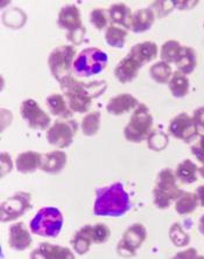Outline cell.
I'll list each match as a JSON object with an SVG mask.
<instances>
[{"label":"cell","instance_id":"obj_23","mask_svg":"<svg viewBox=\"0 0 204 259\" xmlns=\"http://www.w3.org/2000/svg\"><path fill=\"white\" fill-rule=\"evenodd\" d=\"M196 65H197V54H196V51L190 46L182 45L179 58L175 61L177 71L188 75V74H191L195 71Z\"/></svg>","mask_w":204,"mask_h":259},{"label":"cell","instance_id":"obj_29","mask_svg":"<svg viewBox=\"0 0 204 259\" xmlns=\"http://www.w3.org/2000/svg\"><path fill=\"white\" fill-rule=\"evenodd\" d=\"M127 29L117 25H110L105 31V41L109 46L113 48H122L125 46Z\"/></svg>","mask_w":204,"mask_h":259},{"label":"cell","instance_id":"obj_26","mask_svg":"<svg viewBox=\"0 0 204 259\" xmlns=\"http://www.w3.org/2000/svg\"><path fill=\"white\" fill-rule=\"evenodd\" d=\"M176 179L182 182L183 184H191L197 181L198 175V166L189 158H185L182 162H180L175 170Z\"/></svg>","mask_w":204,"mask_h":259},{"label":"cell","instance_id":"obj_33","mask_svg":"<svg viewBox=\"0 0 204 259\" xmlns=\"http://www.w3.org/2000/svg\"><path fill=\"white\" fill-rule=\"evenodd\" d=\"M147 147L153 151H162L169 144V136L160 129H153L147 138Z\"/></svg>","mask_w":204,"mask_h":259},{"label":"cell","instance_id":"obj_35","mask_svg":"<svg viewBox=\"0 0 204 259\" xmlns=\"http://www.w3.org/2000/svg\"><path fill=\"white\" fill-rule=\"evenodd\" d=\"M89 20L90 23L94 25V27L98 31H102L104 28L109 27V12L107 10L104 9H95L90 12V16H89Z\"/></svg>","mask_w":204,"mask_h":259},{"label":"cell","instance_id":"obj_43","mask_svg":"<svg viewBox=\"0 0 204 259\" xmlns=\"http://www.w3.org/2000/svg\"><path fill=\"white\" fill-rule=\"evenodd\" d=\"M175 3V7H179V10H190L192 9V6H196L197 5V3L196 2H174Z\"/></svg>","mask_w":204,"mask_h":259},{"label":"cell","instance_id":"obj_28","mask_svg":"<svg viewBox=\"0 0 204 259\" xmlns=\"http://www.w3.org/2000/svg\"><path fill=\"white\" fill-rule=\"evenodd\" d=\"M198 199L195 192L183 191L175 201V210L179 214H190L197 209Z\"/></svg>","mask_w":204,"mask_h":259},{"label":"cell","instance_id":"obj_44","mask_svg":"<svg viewBox=\"0 0 204 259\" xmlns=\"http://www.w3.org/2000/svg\"><path fill=\"white\" fill-rule=\"evenodd\" d=\"M196 197L198 199V204L201 206H204V186H199L195 190Z\"/></svg>","mask_w":204,"mask_h":259},{"label":"cell","instance_id":"obj_14","mask_svg":"<svg viewBox=\"0 0 204 259\" xmlns=\"http://www.w3.org/2000/svg\"><path fill=\"white\" fill-rule=\"evenodd\" d=\"M33 239L27 227L22 222H18L9 229V245L16 251H25L32 245Z\"/></svg>","mask_w":204,"mask_h":259},{"label":"cell","instance_id":"obj_7","mask_svg":"<svg viewBox=\"0 0 204 259\" xmlns=\"http://www.w3.org/2000/svg\"><path fill=\"white\" fill-rule=\"evenodd\" d=\"M76 59V48L73 45H61L54 48L48 57V66L50 73L58 82L70 76L74 61Z\"/></svg>","mask_w":204,"mask_h":259},{"label":"cell","instance_id":"obj_2","mask_svg":"<svg viewBox=\"0 0 204 259\" xmlns=\"http://www.w3.org/2000/svg\"><path fill=\"white\" fill-rule=\"evenodd\" d=\"M131 209L129 196L119 182L99 188L96 192L94 205L95 216L120 217Z\"/></svg>","mask_w":204,"mask_h":259},{"label":"cell","instance_id":"obj_17","mask_svg":"<svg viewBox=\"0 0 204 259\" xmlns=\"http://www.w3.org/2000/svg\"><path fill=\"white\" fill-rule=\"evenodd\" d=\"M176 175L175 171L170 168L162 169L157 176V188L161 189V190L166 191L167 194L170 195V197L173 198V201L175 202L177 198L180 197V195L182 194L183 190L179 188L176 183Z\"/></svg>","mask_w":204,"mask_h":259},{"label":"cell","instance_id":"obj_24","mask_svg":"<svg viewBox=\"0 0 204 259\" xmlns=\"http://www.w3.org/2000/svg\"><path fill=\"white\" fill-rule=\"evenodd\" d=\"M91 228L92 225L85 224L83 227L80 228L76 231V234L74 235V238L72 240L74 251L80 256H83L87 252H89L90 247L94 243L91 235Z\"/></svg>","mask_w":204,"mask_h":259},{"label":"cell","instance_id":"obj_1","mask_svg":"<svg viewBox=\"0 0 204 259\" xmlns=\"http://www.w3.org/2000/svg\"><path fill=\"white\" fill-rule=\"evenodd\" d=\"M60 87L70 109L74 113L84 114L90 109L92 100L105 93L107 83L104 80L83 82L70 75L60 81Z\"/></svg>","mask_w":204,"mask_h":259},{"label":"cell","instance_id":"obj_42","mask_svg":"<svg viewBox=\"0 0 204 259\" xmlns=\"http://www.w3.org/2000/svg\"><path fill=\"white\" fill-rule=\"evenodd\" d=\"M194 258V257H197V251L195 249H188L185 251H181L180 253H177L175 258Z\"/></svg>","mask_w":204,"mask_h":259},{"label":"cell","instance_id":"obj_21","mask_svg":"<svg viewBox=\"0 0 204 259\" xmlns=\"http://www.w3.org/2000/svg\"><path fill=\"white\" fill-rule=\"evenodd\" d=\"M109 12V18L112 25L120 26L125 29L131 28L132 21V11L129 7L124 3H116L111 5L107 10Z\"/></svg>","mask_w":204,"mask_h":259},{"label":"cell","instance_id":"obj_32","mask_svg":"<svg viewBox=\"0 0 204 259\" xmlns=\"http://www.w3.org/2000/svg\"><path fill=\"white\" fill-rule=\"evenodd\" d=\"M181 48H182V45L176 40H168V41L163 42L160 50L161 61H165L167 64H175Z\"/></svg>","mask_w":204,"mask_h":259},{"label":"cell","instance_id":"obj_25","mask_svg":"<svg viewBox=\"0 0 204 259\" xmlns=\"http://www.w3.org/2000/svg\"><path fill=\"white\" fill-rule=\"evenodd\" d=\"M46 105L51 113V115L61 117V118H70L73 116L74 112L66 102L64 95L62 94H51L46 99Z\"/></svg>","mask_w":204,"mask_h":259},{"label":"cell","instance_id":"obj_11","mask_svg":"<svg viewBox=\"0 0 204 259\" xmlns=\"http://www.w3.org/2000/svg\"><path fill=\"white\" fill-rule=\"evenodd\" d=\"M20 115L28 124V127L34 131H44L50 125V116L41 108L35 100L27 99L21 102Z\"/></svg>","mask_w":204,"mask_h":259},{"label":"cell","instance_id":"obj_36","mask_svg":"<svg viewBox=\"0 0 204 259\" xmlns=\"http://www.w3.org/2000/svg\"><path fill=\"white\" fill-rule=\"evenodd\" d=\"M91 235H92V240H94L95 244H103L110 238L111 230L106 224L97 223L92 225Z\"/></svg>","mask_w":204,"mask_h":259},{"label":"cell","instance_id":"obj_22","mask_svg":"<svg viewBox=\"0 0 204 259\" xmlns=\"http://www.w3.org/2000/svg\"><path fill=\"white\" fill-rule=\"evenodd\" d=\"M155 14L151 7L137 10L132 16L131 31L134 33H144L151 29L155 21Z\"/></svg>","mask_w":204,"mask_h":259},{"label":"cell","instance_id":"obj_5","mask_svg":"<svg viewBox=\"0 0 204 259\" xmlns=\"http://www.w3.org/2000/svg\"><path fill=\"white\" fill-rule=\"evenodd\" d=\"M107 54L97 47H88L76 55L73 72L82 77H89L99 74L106 68Z\"/></svg>","mask_w":204,"mask_h":259},{"label":"cell","instance_id":"obj_27","mask_svg":"<svg viewBox=\"0 0 204 259\" xmlns=\"http://www.w3.org/2000/svg\"><path fill=\"white\" fill-rule=\"evenodd\" d=\"M169 91L174 98L181 99L187 96L189 93V88H190V81H189L188 75L176 71L173 73L168 82Z\"/></svg>","mask_w":204,"mask_h":259},{"label":"cell","instance_id":"obj_10","mask_svg":"<svg viewBox=\"0 0 204 259\" xmlns=\"http://www.w3.org/2000/svg\"><path fill=\"white\" fill-rule=\"evenodd\" d=\"M147 238V230L142 223H134L126 229L117 245V252L121 257H134L137 250Z\"/></svg>","mask_w":204,"mask_h":259},{"label":"cell","instance_id":"obj_19","mask_svg":"<svg viewBox=\"0 0 204 259\" xmlns=\"http://www.w3.org/2000/svg\"><path fill=\"white\" fill-rule=\"evenodd\" d=\"M129 55L134 58V60L142 66L153 61L158 57V45L154 41H143L133 45Z\"/></svg>","mask_w":204,"mask_h":259},{"label":"cell","instance_id":"obj_37","mask_svg":"<svg viewBox=\"0 0 204 259\" xmlns=\"http://www.w3.org/2000/svg\"><path fill=\"white\" fill-rule=\"evenodd\" d=\"M153 201H154V205L160 210L168 209L170 204H172V202H174L169 194H167L166 191H163L157 187H155L153 190Z\"/></svg>","mask_w":204,"mask_h":259},{"label":"cell","instance_id":"obj_30","mask_svg":"<svg viewBox=\"0 0 204 259\" xmlns=\"http://www.w3.org/2000/svg\"><path fill=\"white\" fill-rule=\"evenodd\" d=\"M101 118L102 115L98 110H94V112L88 113L87 115L83 117V120H82V133H83L85 136H95L98 133L99 128H101Z\"/></svg>","mask_w":204,"mask_h":259},{"label":"cell","instance_id":"obj_4","mask_svg":"<svg viewBox=\"0 0 204 259\" xmlns=\"http://www.w3.org/2000/svg\"><path fill=\"white\" fill-rule=\"evenodd\" d=\"M153 131V116L144 103H139L132 112L128 123L124 128V136L129 142L142 143Z\"/></svg>","mask_w":204,"mask_h":259},{"label":"cell","instance_id":"obj_41","mask_svg":"<svg viewBox=\"0 0 204 259\" xmlns=\"http://www.w3.org/2000/svg\"><path fill=\"white\" fill-rule=\"evenodd\" d=\"M13 168L12 160H11V155L7 153H2V177L6 174H10Z\"/></svg>","mask_w":204,"mask_h":259},{"label":"cell","instance_id":"obj_9","mask_svg":"<svg viewBox=\"0 0 204 259\" xmlns=\"http://www.w3.org/2000/svg\"><path fill=\"white\" fill-rule=\"evenodd\" d=\"M32 197L29 192L18 191L2 203L0 206V217L2 222L7 223L18 220L31 210L32 208Z\"/></svg>","mask_w":204,"mask_h":259},{"label":"cell","instance_id":"obj_3","mask_svg":"<svg viewBox=\"0 0 204 259\" xmlns=\"http://www.w3.org/2000/svg\"><path fill=\"white\" fill-rule=\"evenodd\" d=\"M63 227V214L57 208L46 206L40 209L32 221L29 229L32 234L46 238H56Z\"/></svg>","mask_w":204,"mask_h":259},{"label":"cell","instance_id":"obj_46","mask_svg":"<svg viewBox=\"0 0 204 259\" xmlns=\"http://www.w3.org/2000/svg\"><path fill=\"white\" fill-rule=\"evenodd\" d=\"M198 174H199V176H201L204 180V163L202 164V166H199L198 168Z\"/></svg>","mask_w":204,"mask_h":259},{"label":"cell","instance_id":"obj_40","mask_svg":"<svg viewBox=\"0 0 204 259\" xmlns=\"http://www.w3.org/2000/svg\"><path fill=\"white\" fill-rule=\"evenodd\" d=\"M191 154L197 158L198 162L204 163V135H199L198 140L192 143Z\"/></svg>","mask_w":204,"mask_h":259},{"label":"cell","instance_id":"obj_31","mask_svg":"<svg viewBox=\"0 0 204 259\" xmlns=\"http://www.w3.org/2000/svg\"><path fill=\"white\" fill-rule=\"evenodd\" d=\"M150 75L155 82L165 84L169 82L170 77L173 75V71L169 64L165 61H158L151 66Z\"/></svg>","mask_w":204,"mask_h":259},{"label":"cell","instance_id":"obj_13","mask_svg":"<svg viewBox=\"0 0 204 259\" xmlns=\"http://www.w3.org/2000/svg\"><path fill=\"white\" fill-rule=\"evenodd\" d=\"M138 99L129 93H120L109 100L106 105L107 113L114 116H120L135 109L139 105Z\"/></svg>","mask_w":204,"mask_h":259},{"label":"cell","instance_id":"obj_16","mask_svg":"<svg viewBox=\"0 0 204 259\" xmlns=\"http://www.w3.org/2000/svg\"><path fill=\"white\" fill-rule=\"evenodd\" d=\"M74 252L68 247L54 245L50 243H41L31 252V258H47V259H72Z\"/></svg>","mask_w":204,"mask_h":259},{"label":"cell","instance_id":"obj_6","mask_svg":"<svg viewBox=\"0 0 204 259\" xmlns=\"http://www.w3.org/2000/svg\"><path fill=\"white\" fill-rule=\"evenodd\" d=\"M57 25L60 28L66 31V39L73 45H80L83 41L87 29L82 23L80 9L76 5L70 4L62 7L58 12Z\"/></svg>","mask_w":204,"mask_h":259},{"label":"cell","instance_id":"obj_45","mask_svg":"<svg viewBox=\"0 0 204 259\" xmlns=\"http://www.w3.org/2000/svg\"><path fill=\"white\" fill-rule=\"evenodd\" d=\"M198 231L204 236V214L201 216V218H199L198 221Z\"/></svg>","mask_w":204,"mask_h":259},{"label":"cell","instance_id":"obj_38","mask_svg":"<svg viewBox=\"0 0 204 259\" xmlns=\"http://www.w3.org/2000/svg\"><path fill=\"white\" fill-rule=\"evenodd\" d=\"M152 10L158 18H165L175 9V3L174 2H154L152 4Z\"/></svg>","mask_w":204,"mask_h":259},{"label":"cell","instance_id":"obj_18","mask_svg":"<svg viewBox=\"0 0 204 259\" xmlns=\"http://www.w3.org/2000/svg\"><path fill=\"white\" fill-rule=\"evenodd\" d=\"M65 164L66 154L64 151L53 150L43 155L40 170H42L46 174H50V175H56V174L61 172L64 169Z\"/></svg>","mask_w":204,"mask_h":259},{"label":"cell","instance_id":"obj_15","mask_svg":"<svg viewBox=\"0 0 204 259\" xmlns=\"http://www.w3.org/2000/svg\"><path fill=\"white\" fill-rule=\"evenodd\" d=\"M140 68L142 66L134 60V58L127 54L117 64L114 68V76L120 83H128L135 79Z\"/></svg>","mask_w":204,"mask_h":259},{"label":"cell","instance_id":"obj_34","mask_svg":"<svg viewBox=\"0 0 204 259\" xmlns=\"http://www.w3.org/2000/svg\"><path fill=\"white\" fill-rule=\"evenodd\" d=\"M169 238L177 247L187 246L190 243V237L183 230L180 223H174L169 229Z\"/></svg>","mask_w":204,"mask_h":259},{"label":"cell","instance_id":"obj_12","mask_svg":"<svg viewBox=\"0 0 204 259\" xmlns=\"http://www.w3.org/2000/svg\"><path fill=\"white\" fill-rule=\"evenodd\" d=\"M169 134L177 140H181L185 143L195 141L198 136L192 117L187 113H181L172 118L168 127Z\"/></svg>","mask_w":204,"mask_h":259},{"label":"cell","instance_id":"obj_20","mask_svg":"<svg viewBox=\"0 0 204 259\" xmlns=\"http://www.w3.org/2000/svg\"><path fill=\"white\" fill-rule=\"evenodd\" d=\"M43 155L38 151H24L18 155L16 160V169L21 174H32L40 169Z\"/></svg>","mask_w":204,"mask_h":259},{"label":"cell","instance_id":"obj_39","mask_svg":"<svg viewBox=\"0 0 204 259\" xmlns=\"http://www.w3.org/2000/svg\"><path fill=\"white\" fill-rule=\"evenodd\" d=\"M192 121L196 129H197L198 135H204V106L198 107L192 112Z\"/></svg>","mask_w":204,"mask_h":259},{"label":"cell","instance_id":"obj_8","mask_svg":"<svg viewBox=\"0 0 204 259\" xmlns=\"http://www.w3.org/2000/svg\"><path fill=\"white\" fill-rule=\"evenodd\" d=\"M79 124L75 120L61 118L56 120L47 131V140L51 146L64 149L68 148L74 142Z\"/></svg>","mask_w":204,"mask_h":259}]
</instances>
